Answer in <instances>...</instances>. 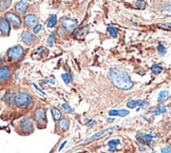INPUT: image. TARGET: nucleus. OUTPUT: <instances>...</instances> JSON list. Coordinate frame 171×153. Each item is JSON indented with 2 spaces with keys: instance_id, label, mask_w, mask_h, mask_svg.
<instances>
[{
  "instance_id": "obj_6",
  "label": "nucleus",
  "mask_w": 171,
  "mask_h": 153,
  "mask_svg": "<svg viewBox=\"0 0 171 153\" xmlns=\"http://www.w3.org/2000/svg\"><path fill=\"white\" fill-rule=\"evenodd\" d=\"M114 130H115V128H108V129H106V130L99 131L98 133H95L93 136H91V137L88 138V140L84 142V145H87V144H89V143H92V142H95V140H100V138H102L104 136H106V135H108V134L112 133Z\"/></svg>"
},
{
  "instance_id": "obj_40",
  "label": "nucleus",
  "mask_w": 171,
  "mask_h": 153,
  "mask_svg": "<svg viewBox=\"0 0 171 153\" xmlns=\"http://www.w3.org/2000/svg\"><path fill=\"white\" fill-rule=\"evenodd\" d=\"M113 120H114V118H109V120H108V122H112Z\"/></svg>"
},
{
  "instance_id": "obj_37",
  "label": "nucleus",
  "mask_w": 171,
  "mask_h": 153,
  "mask_svg": "<svg viewBox=\"0 0 171 153\" xmlns=\"http://www.w3.org/2000/svg\"><path fill=\"white\" fill-rule=\"evenodd\" d=\"M34 87H35L36 89H37V90H38V91H39V92H41V94H45V92L42 91V90H41V89H40V88H38V87H37V86H36V84H34Z\"/></svg>"
},
{
  "instance_id": "obj_28",
  "label": "nucleus",
  "mask_w": 171,
  "mask_h": 153,
  "mask_svg": "<svg viewBox=\"0 0 171 153\" xmlns=\"http://www.w3.org/2000/svg\"><path fill=\"white\" fill-rule=\"evenodd\" d=\"M62 79H63V81H65V84H71V81L73 80V77L71 76V74L69 73H65V74H62Z\"/></svg>"
},
{
  "instance_id": "obj_34",
  "label": "nucleus",
  "mask_w": 171,
  "mask_h": 153,
  "mask_svg": "<svg viewBox=\"0 0 171 153\" xmlns=\"http://www.w3.org/2000/svg\"><path fill=\"white\" fill-rule=\"evenodd\" d=\"M162 153H171L170 146H167V147H164V148H162Z\"/></svg>"
},
{
  "instance_id": "obj_35",
  "label": "nucleus",
  "mask_w": 171,
  "mask_h": 153,
  "mask_svg": "<svg viewBox=\"0 0 171 153\" xmlns=\"http://www.w3.org/2000/svg\"><path fill=\"white\" fill-rule=\"evenodd\" d=\"M160 28H162V29L170 30V23H167V25H160Z\"/></svg>"
},
{
  "instance_id": "obj_12",
  "label": "nucleus",
  "mask_w": 171,
  "mask_h": 153,
  "mask_svg": "<svg viewBox=\"0 0 171 153\" xmlns=\"http://www.w3.org/2000/svg\"><path fill=\"white\" fill-rule=\"evenodd\" d=\"M11 76V69L7 66H1L0 67V84L7 81Z\"/></svg>"
},
{
  "instance_id": "obj_15",
  "label": "nucleus",
  "mask_w": 171,
  "mask_h": 153,
  "mask_svg": "<svg viewBox=\"0 0 171 153\" xmlns=\"http://www.w3.org/2000/svg\"><path fill=\"white\" fill-rule=\"evenodd\" d=\"M127 106L128 108H136V107L140 106V108H147L149 106V102H144V100H129V102H127Z\"/></svg>"
},
{
  "instance_id": "obj_25",
  "label": "nucleus",
  "mask_w": 171,
  "mask_h": 153,
  "mask_svg": "<svg viewBox=\"0 0 171 153\" xmlns=\"http://www.w3.org/2000/svg\"><path fill=\"white\" fill-rule=\"evenodd\" d=\"M151 72L154 74V75H158L163 72V68L161 66H158V64H154L151 67Z\"/></svg>"
},
{
  "instance_id": "obj_33",
  "label": "nucleus",
  "mask_w": 171,
  "mask_h": 153,
  "mask_svg": "<svg viewBox=\"0 0 171 153\" xmlns=\"http://www.w3.org/2000/svg\"><path fill=\"white\" fill-rule=\"evenodd\" d=\"M33 29H34V33H35V34H38V33H39V32L42 30V25H38V23H37V25H36L35 27L33 28Z\"/></svg>"
},
{
  "instance_id": "obj_4",
  "label": "nucleus",
  "mask_w": 171,
  "mask_h": 153,
  "mask_svg": "<svg viewBox=\"0 0 171 153\" xmlns=\"http://www.w3.org/2000/svg\"><path fill=\"white\" fill-rule=\"evenodd\" d=\"M19 128L23 134L31 133L32 131H33V128H34V124H33L32 118H30V117L22 118V119L19 122Z\"/></svg>"
},
{
  "instance_id": "obj_26",
  "label": "nucleus",
  "mask_w": 171,
  "mask_h": 153,
  "mask_svg": "<svg viewBox=\"0 0 171 153\" xmlns=\"http://www.w3.org/2000/svg\"><path fill=\"white\" fill-rule=\"evenodd\" d=\"M107 31L109 32V34L112 36V37H117L118 31H117V29H116L115 27H112V25H110V27L107 28Z\"/></svg>"
},
{
  "instance_id": "obj_8",
  "label": "nucleus",
  "mask_w": 171,
  "mask_h": 153,
  "mask_svg": "<svg viewBox=\"0 0 171 153\" xmlns=\"http://www.w3.org/2000/svg\"><path fill=\"white\" fill-rule=\"evenodd\" d=\"M76 25H77L76 20L71 19V18L65 17V18H62V20H61L62 28H63V29H65L66 31H68V32H71V31H73V30H75L76 29Z\"/></svg>"
},
{
  "instance_id": "obj_38",
  "label": "nucleus",
  "mask_w": 171,
  "mask_h": 153,
  "mask_svg": "<svg viewBox=\"0 0 171 153\" xmlns=\"http://www.w3.org/2000/svg\"><path fill=\"white\" fill-rule=\"evenodd\" d=\"M66 144H67V142H66V140H65V142H63V143H62V144H61V146H60L59 150H61V149L63 148V147H65V145H66Z\"/></svg>"
},
{
  "instance_id": "obj_18",
  "label": "nucleus",
  "mask_w": 171,
  "mask_h": 153,
  "mask_svg": "<svg viewBox=\"0 0 171 153\" xmlns=\"http://www.w3.org/2000/svg\"><path fill=\"white\" fill-rule=\"evenodd\" d=\"M129 113L130 111L124 110V109H122V110H110L109 111L110 116H122V117H125V116L129 115Z\"/></svg>"
},
{
  "instance_id": "obj_20",
  "label": "nucleus",
  "mask_w": 171,
  "mask_h": 153,
  "mask_svg": "<svg viewBox=\"0 0 171 153\" xmlns=\"http://www.w3.org/2000/svg\"><path fill=\"white\" fill-rule=\"evenodd\" d=\"M56 23H57V16H56L55 14H52V15L50 16L49 20L47 21V27L52 29V28L55 27Z\"/></svg>"
},
{
  "instance_id": "obj_27",
  "label": "nucleus",
  "mask_w": 171,
  "mask_h": 153,
  "mask_svg": "<svg viewBox=\"0 0 171 153\" xmlns=\"http://www.w3.org/2000/svg\"><path fill=\"white\" fill-rule=\"evenodd\" d=\"M147 7V3L146 1H144V0H137L135 2V7L137 10H145Z\"/></svg>"
},
{
  "instance_id": "obj_16",
  "label": "nucleus",
  "mask_w": 171,
  "mask_h": 153,
  "mask_svg": "<svg viewBox=\"0 0 171 153\" xmlns=\"http://www.w3.org/2000/svg\"><path fill=\"white\" fill-rule=\"evenodd\" d=\"M28 7H29V3L27 1H25V0H20V1H18L16 3L15 11L19 14H25V11L28 10Z\"/></svg>"
},
{
  "instance_id": "obj_13",
  "label": "nucleus",
  "mask_w": 171,
  "mask_h": 153,
  "mask_svg": "<svg viewBox=\"0 0 171 153\" xmlns=\"http://www.w3.org/2000/svg\"><path fill=\"white\" fill-rule=\"evenodd\" d=\"M0 32L3 36H9L10 32H11V25L7 22V20L5 18H1L0 19Z\"/></svg>"
},
{
  "instance_id": "obj_36",
  "label": "nucleus",
  "mask_w": 171,
  "mask_h": 153,
  "mask_svg": "<svg viewBox=\"0 0 171 153\" xmlns=\"http://www.w3.org/2000/svg\"><path fill=\"white\" fill-rule=\"evenodd\" d=\"M138 150H140V152H144V151H146V150H147V149H146V148H145V147L140 146V148H138Z\"/></svg>"
},
{
  "instance_id": "obj_17",
  "label": "nucleus",
  "mask_w": 171,
  "mask_h": 153,
  "mask_svg": "<svg viewBox=\"0 0 171 153\" xmlns=\"http://www.w3.org/2000/svg\"><path fill=\"white\" fill-rule=\"evenodd\" d=\"M88 33V27H84V28H77V29H75V31H74L73 35L75 38H78V39H80V38H84V36L87 35Z\"/></svg>"
},
{
  "instance_id": "obj_24",
  "label": "nucleus",
  "mask_w": 171,
  "mask_h": 153,
  "mask_svg": "<svg viewBox=\"0 0 171 153\" xmlns=\"http://www.w3.org/2000/svg\"><path fill=\"white\" fill-rule=\"evenodd\" d=\"M51 112H52V115H53V118L55 120H59L60 118H61V112H60L58 109L53 108Z\"/></svg>"
},
{
  "instance_id": "obj_5",
  "label": "nucleus",
  "mask_w": 171,
  "mask_h": 153,
  "mask_svg": "<svg viewBox=\"0 0 171 153\" xmlns=\"http://www.w3.org/2000/svg\"><path fill=\"white\" fill-rule=\"evenodd\" d=\"M4 18L7 20V22H9L10 25H12V27L20 28V25H21V19H20V17L17 14L13 13V12H7V13H5Z\"/></svg>"
},
{
  "instance_id": "obj_14",
  "label": "nucleus",
  "mask_w": 171,
  "mask_h": 153,
  "mask_svg": "<svg viewBox=\"0 0 171 153\" xmlns=\"http://www.w3.org/2000/svg\"><path fill=\"white\" fill-rule=\"evenodd\" d=\"M15 95L16 94L14 93L12 90L7 91V93H5L4 96H3V100H4V102L7 104V106L12 107L14 104H15Z\"/></svg>"
},
{
  "instance_id": "obj_1",
  "label": "nucleus",
  "mask_w": 171,
  "mask_h": 153,
  "mask_svg": "<svg viewBox=\"0 0 171 153\" xmlns=\"http://www.w3.org/2000/svg\"><path fill=\"white\" fill-rule=\"evenodd\" d=\"M109 79L114 87H116L119 90H130L133 88V82H132L130 76L128 75L126 71L120 69H110L109 71Z\"/></svg>"
},
{
  "instance_id": "obj_3",
  "label": "nucleus",
  "mask_w": 171,
  "mask_h": 153,
  "mask_svg": "<svg viewBox=\"0 0 171 153\" xmlns=\"http://www.w3.org/2000/svg\"><path fill=\"white\" fill-rule=\"evenodd\" d=\"M23 55V48L21 46H14L12 47L11 49L7 50V60L10 62H16V61H19L21 59Z\"/></svg>"
},
{
  "instance_id": "obj_21",
  "label": "nucleus",
  "mask_w": 171,
  "mask_h": 153,
  "mask_svg": "<svg viewBox=\"0 0 171 153\" xmlns=\"http://www.w3.org/2000/svg\"><path fill=\"white\" fill-rule=\"evenodd\" d=\"M167 112V108L165 106H158V108L154 110V111H152V115L153 116H156V115H161V114L163 113H166Z\"/></svg>"
},
{
  "instance_id": "obj_29",
  "label": "nucleus",
  "mask_w": 171,
  "mask_h": 153,
  "mask_svg": "<svg viewBox=\"0 0 171 153\" xmlns=\"http://www.w3.org/2000/svg\"><path fill=\"white\" fill-rule=\"evenodd\" d=\"M120 144V140H118V138H114V140H109L108 142V147L109 148H111V147H116L117 145H119Z\"/></svg>"
},
{
  "instance_id": "obj_30",
  "label": "nucleus",
  "mask_w": 171,
  "mask_h": 153,
  "mask_svg": "<svg viewBox=\"0 0 171 153\" xmlns=\"http://www.w3.org/2000/svg\"><path fill=\"white\" fill-rule=\"evenodd\" d=\"M54 43H55V34L52 33L51 35L49 36V38H48V46H49V47H53Z\"/></svg>"
},
{
  "instance_id": "obj_22",
  "label": "nucleus",
  "mask_w": 171,
  "mask_h": 153,
  "mask_svg": "<svg viewBox=\"0 0 171 153\" xmlns=\"http://www.w3.org/2000/svg\"><path fill=\"white\" fill-rule=\"evenodd\" d=\"M12 4V0H0V11H4L9 9V7Z\"/></svg>"
},
{
  "instance_id": "obj_41",
  "label": "nucleus",
  "mask_w": 171,
  "mask_h": 153,
  "mask_svg": "<svg viewBox=\"0 0 171 153\" xmlns=\"http://www.w3.org/2000/svg\"><path fill=\"white\" fill-rule=\"evenodd\" d=\"M153 153H155V152H153Z\"/></svg>"
},
{
  "instance_id": "obj_9",
  "label": "nucleus",
  "mask_w": 171,
  "mask_h": 153,
  "mask_svg": "<svg viewBox=\"0 0 171 153\" xmlns=\"http://www.w3.org/2000/svg\"><path fill=\"white\" fill-rule=\"evenodd\" d=\"M21 40H22L23 43H25L27 46H31L35 43L36 36L34 35V34H32L31 32L23 31L22 33H21Z\"/></svg>"
},
{
  "instance_id": "obj_31",
  "label": "nucleus",
  "mask_w": 171,
  "mask_h": 153,
  "mask_svg": "<svg viewBox=\"0 0 171 153\" xmlns=\"http://www.w3.org/2000/svg\"><path fill=\"white\" fill-rule=\"evenodd\" d=\"M158 52L161 54V55H165L166 52H167V50H166V48L162 45V43H160V45L158 46Z\"/></svg>"
},
{
  "instance_id": "obj_2",
  "label": "nucleus",
  "mask_w": 171,
  "mask_h": 153,
  "mask_svg": "<svg viewBox=\"0 0 171 153\" xmlns=\"http://www.w3.org/2000/svg\"><path fill=\"white\" fill-rule=\"evenodd\" d=\"M32 102H33V97L28 93L19 92V93H17L15 95V104L18 108L21 109L29 108L32 104Z\"/></svg>"
},
{
  "instance_id": "obj_7",
  "label": "nucleus",
  "mask_w": 171,
  "mask_h": 153,
  "mask_svg": "<svg viewBox=\"0 0 171 153\" xmlns=\"http://www.w3.org/2000/svg\"><path fill=\"white\" fill-rule=\"evenodd\" d=\"M34 117H35V120L37 122L38 126H46V124H47V116H46V111L43 109L38 108L35 111Z\"/></svg>"
},
{
  "instance_id": "obj_10",
  "label": "nucleus",
  "mask_w": 171,
  "mask_h": 153,
  "mask_svg": "<svg viewBox=\"0 0 171 153\" xmlns=\"http://www.w3.org/2000/svg\"><path fill=\"white\" fill-rule=\"evenodd\" d=\"M153 137L154 136H152L151 134H146V133L136 134V140H137L142 145H151Z\"/></svg>"
},
{
  "instance_id": "obj_23",
  "label": "nucleus",
  "mask_w": 171,
  "mask_h": 153,
  "mask_svg": "<svg viewBox=\"0 0 171 153\" xmlns=\"http://www.w3.org/2000/svg\"><path fill=\"white\" fill-rule=\"evenodd\" d=\"M168 96H169V91H166V90H164V91L161 92L160 95H158V102H164V100H166L167 98H168Z\"/></svg>"
},
{
  "instance_id": "obj_32",
  "label": "nucleus",
  "mask_w": 171,
  "mask_h": 153,
  "mask_svg": "<svg viewBox=\"0 0 171 153\" xmlns=\"http://www.w3.org/2000/svg\"><path fill=\"white\" fill-rule=\"evenodd\" d=\"M61 108L63 109V110H65L67 113H72V112H73V109H72L68 104H61Z\"/></svg>"
},
{
  "instance_id": "obj_19",
  "label": "nucleus",
  "mask_w": 171,
  "mask_h": 153,
  "mask_svg": "<svg viewBox=\"0 0 171 153\" xmlns=\"http://www.w3.org/2000/svg\"><path fill=\"white\" fill-rule=\"evenodd\" d=\"M58 128H60L62 131H66L68 130V128H69V125H70V122L68 118H60L59 120H58Z\"/></svg>"
},
{
  "instance_id": "obj_11",
  "label": "nucleus",
  "mask_w": 171,
  "mask_h": 153,
  "mask_svg": "<svg viewBox=\"0 0 171 153\" xmlns=\"http://www.w3.org/2000/svg\"><path fill=\"white\" fill-rule=\"evenodd\" d=\"M23 20H25V25L28 28H34L38 22L37 16L34 15V14H28V15H25Z\"/></svg>"
},
{
  "instance_id": "obj_39",
  "label": "nucleus",
  "mask_w": 171,
  "mask_h": 153,
  "mask_svg": "<svg viewBox=\"0 0 171 153\" xmlns=\"http://www.w3.org/2000/svg\"><path fill=\"white\" fill-rule=\"evenodd\" d=\"M2 62H3V57L0 56V63H2Z\"/></svg>"
}]
</instances>
